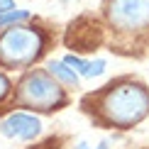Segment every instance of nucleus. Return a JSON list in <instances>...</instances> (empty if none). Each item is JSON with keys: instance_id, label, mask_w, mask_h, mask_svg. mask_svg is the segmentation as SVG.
I'll list each match as a JSON object with an SVG mask.
<instances>
[{"instance_id": "1", "label": "nucleus", "mask_w": 149, "mask_h": 149, "mask_svg": "<svg viewBox=\"0 0 149 149\" xmlns=\"http://www.w3.org/2000/svg\"><path fill=\"white\" fill-rule=\"evenodd\" d=\"M100 113L110 125L132 127L149 113V91L139 83H120L103 95Z\"/></svg>"}, {"instance_id": "2", "label": "nucleus", "mask_w": 149, "mask_h": 149, "mask_svg": "<svg viewBox=\"0 0 149 149\" xmlns=\"http://www.w3.org/2000/svg\"><path fill=\"white\" fill-rule=\"evenodd\" d=\"M44 49V34L37 27L15 24L0 34V64L10 69L29 66Z\"/></svg>"}, {"instance_id": "3", "label": "nucleus", "mask_w": 149, "mask_h": 149, "mask_svg": "<svg viewBox=\"0 0 149 149\" xmlns=\"http://www.w3.org/2000/svg\"><path fill=\"white\" fill-rule=\"evenodd\" d=\"M17 98L24 108L34 110H54L64 103V91L54 78H49L44 71H32L20 81Z\"/></svg>"}, {"instance_id": "4", "label": "nucleus", "mask_w": 149, "mask_h": 149, "mask_svg": "<svg viewBox=\"0 0 149 149\" xmlns=\"http://www.w3.org/2000/svg\"><path fill=\"white\" fill-rule=\"evenodd\" d=\"M108 22L120 32H137L149 27V0H108Z\"/></svg>"}, {"instance_id": "5", "label": "nucleus", "mask_w": 149, "mask_h": 149, "mask_svg": "<svg viewBox=\"0 0 149 149\" xmlns=\"http://www.w3.org/2000/svg\"><path fill=\"white\" fill-rule=\"evenodd\" d=\"M0 132L10 139H34L42 132V120L29 113H12L5 120H0Z\"/></svg>"}, {"instance_id": "6", "label": "nucleus", "mask_w": 149, "mask_h": 149, "mask_svg": "<svg viewBox=\"0 0 149 149\" xmlns=\"http://www.w3.org/2000/svg\"><path fill=\"white\" fill-rule=\"evenodd\" d=\"M64 61L71 66L73 71L78 73V76H83V78H95V76H100V73L105 71V61L103 59H95V61H86V59H81V56H73V54H66Z\"/></svg>"}, {"instance_id": "7", "label": "nucleus", "mask_w": 149, "mask_h": 149, "mask_svg": "<svg viewBox=\"0 0 149 149\" xmlns=\"http://www.w3.org/2000/svg\"><path fill=\"white\" fill-rule=\"evenodd\" d=\"M47 69H49V73H52L54 78L61 81L64 86H76V83H78V73L73 71L64 59H61V61H49Z\"/></svg>"}, {"instance_id": "8", "label": "nucleus", "mask_w": 149, "mask_h": 149, "mask_svg": "<svg viewBox=\"0 0 149 149\" xmlns=\"http://www.w3.org/2000/svg\"><path fill=\"white\" fill-rule=\"evenodd\" d=\"M24 20H29V12L27 10H10V12H3L0 15V27H15Z\"/></svg>"}, {"instance_id": "9", "label": "nucleus", "mask_w": 149, "mask_h": 149, "mask_svg": "<svg viewBox=\"0 0 149 149\" xmlns=\"http://www.w3.org/2000/svg\"><path fill=\"white\" fill-rule=\"evenodd\" d=\"M8 93H10V81H8V76H5V73H0V100H3Z\"/></svg>"}, {"instance_id": "10", "label": "nucleus", "mask_w": 149, "mask_h": 149, "mask_svg": "<svg viewBox=\"0 0 149 149\" xmlns=\"http://www.w3.org/2000/svg\"><path fill=\"white\" fill-rule=\"evenodd\" d=\"M10 10H15V0H0V15Z\"/></svg>"}, {"instance_id": "11", "label": "nucleus", "mask_w": 149, "mask_h": 149, "mask_svg": "<svg viewBox=\"0 0 149 149\" xmlns=\"http://www.w3.org/2000/svg\"><path fill=\"white\" fill-rule=\"evenodd\" d=\"M73 149H110V147H108V142H100L98 147H91V144H86V142H81V144H76Z\"/></svg>"}]
</instances>
